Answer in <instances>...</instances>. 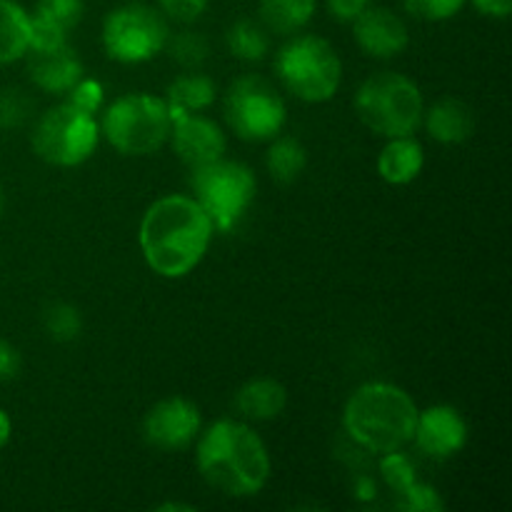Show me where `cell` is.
<instances>
[{"label": "cell", "instance_id": "9a60e30c", "mask_svg": "<svg viewBox=\"0 0 512 512\" xmlns=\"http://www.w3.org/2000/svg\"><path fill=\"white\" fill-rule=\"evenodd\" d=\"M23 60L35 88L50 95H65L83 78V63L68 43L28 48Z\"/></svg>", "mask_w": 512, "mask_h": 512}, {"label": "cell", "instance_id": "f546056e", "mask_svg": "<svg viewBox=\"0 0 512 512\" xmlns=\"http://www.w3.org/2000/svg\"><path fill=\"white\" fill-rule=\"evenodd\" d=\"M398 495H400L398 508H403V510L440 512L445 508V503H443V498H440L438 490L430 488V485H425V483H418V480H415L413 485H408V488Z\"/></svg>", "mask_w": 512, "mask_h": 512}, {"label": "cell", "instance_id": "ba28073f", "mask_svg": "<svg viewBox=\"0 0 512 512\" xmlns=\"http://www.w3.org/2000/svg\"><path fill=\"white\" fill-rule=\"evenodd\" d=\"M170 38L168 18L148 3H125L103 20V48L108 58L125 65L148 63L165 50Z\"/></svg>", "mask_w": 512, "mask_h": 512}, {"label": "cell", "instance_id": "e0dca14e", "mask_svg": "<svg viewBox=\"0 0 512 512\" xmlns=\"http://www.w3.org/2000/svg\"><path fill=\"white\" fill-rule=\"evenodd\" d=\"M423 125L433 140L443 145H458L473 135L475 118L468 103L458 98H440L425 108Z\"/></svg>", "mask_w": 512, "mask_h": 512}, {"label": "cell", "instance_id": "8992f818", "mask_svg": "<svg viewBox=\"0 0 512 512\" xmlns=\"http://www.w3.org/2000/svg\"><path fill=\"white\" fill-rule=\"evenodd\" d=\"M275 73L293 98L325 103L343 80V63L328 40L318 35H293L275 58Z\"/></svg>", "mask_w": 512, "mask_h": 512}, {"label": "cell", "instance_id": "ac0fdd59", "mask_svg": "<svg viewBox=\"0 0 512 512\" xmlns=\"http://www.w3.org/2000/svg\"><path fill=\"white\" fill-rule=\"evenodd\" d=\"M288 405V390L273 378H253L235 393V410L250 423H268L283 415Z\"/></svg>", "mask_w": 512, "mask_h": 512}, {"label": "cell", "instance_id": "277c9868", "mask_svg": "<svg viewBox=\"0 0 512 512\" xmlns=\"http://www.w3.org/2000/svg\"><path fill=\"white\" fill-rule=\"evenodd\" d=\"M100 135L118 150L120 155H153L165 148L170 140V108L165 98L148 93H128L115 98L103 108Z\"/></svg>", "mask_w": 512, "mask_h": 512}, {"label": "cell", "instance_id": "74e56055", "mask_svg": "<svg viewBox=\"0 0 512 512\" xmlns=\"http://www.w3.org/2000/svg\"><path fill=\"white\" fill-rule=\"evenodd\" d=\"M3 208H5V195H3V185H0V215H3Z\"/></svg>", "mask_w": 512, "mask_h": 512}, {"label": "cell", "instance_id": "d6986e66", "mask_svg": "<svg viewBox=\"0 0 512 512\" xmlns=\"http://www.w3.org/2000/svg\"><path fill=\"white\" fill-rule=\"evenodd\" d=\"M423 145L413 135L388 138V145L378 155V173L390 185H408L423 173Z\"/></svg>", "mask_w": 512, "mask_h": 512}, {"label": "cell", "instance_id": "30bf717a", "mask_svg": "<svg viewBox=\"0 0 512 512\" xmlns=\"http://www.w3.org/2000/svg\"><path fill=\"white\" fill-rule=\"evenodd\" d=\"M225 123L238 138L260 143L283 133L288 108L278 90L258 75H243L225 93Z\"/></svg>", "mask_w": 512, "mask_h": 512}, {"label": "cell", "instance_id": "8fae6325", "mask_svg": "<svg viewBox=\"0 0 512 512\" xmlns=\"http://www.w3.org/2000/svg\"><path fill=\"white\" fill-rule=\"evenodd\" d=\"M200 430H203V420H200L198 405L183 395L158 400L143 420L145 443L158 450H168V453L190 448L198 440Z\"/></svg>", "mask_w": 512, "mask_h": 512}, {"label": "cell", "instance_id": "5bb4252c", "mask_svg": "<svg viewBox=\"0 0 512 512\" xmlns=\"http://www.w3.org/2000/svg\"><path fill=\"white\" fill-rule=\"evenodd\" d=\"M353 35L365 55L380 60L395 58L410 43L408 25L403 23V18L390 8L373 3L353 20Z\"/></svg>", "mask_w": 512, "mask_h": 512}, {"label": "cell", "instance_id": "4fadbf2b", "mask_svg": "<svg viewBox=\"0 0 512 512\" xmlns=\"http://www.w3.org/2000/svg\"><path fill=\"white\" fill-rule=\"evenodd\" d=\"M413 443L428 458L448 460L468 443V423L453 405H430L418 410Z\"/></svg>", "mask_w": 512, "mask_h": 512}, {"label": "cell", "instance_id": "7a4b0ae2", "mask_svg": "<svg viewBox=\"0 0 512 512\" xmlns=\"http://www.w3.org/2000/svg\"><path fill=\"white\" fill-rule=\"evenodd\" d=\"M195 460L205 483L228 498H253L270 480V453L245 420H215L198 435Z\"/></svg>", "mask_w": 512, "mask_h": 512}, {"label": "cell", "instance_id": "5b68a950", "mask_svg": "<svg viewBox=\"0 0 512 512\" xmlns=\"http://www.w3.org/2000/svg\"><path fill=\"white\" fill-rule=\"evenodd\" d=\"M355 113L373 133L383 138H400L413 135L423 125L425 100L413 78L383 70L370 75L358 88Z\"/></svg>", "mask_w": 512, "mask_h": 512}, {"label": "cell", "instance_id": "8d00e7d4", "mask_svg": "<svg viewBox=\"0 0 512 512\" xmlns=\"http://www.w3.org/2000/svg\"><path fill=\"white\" fill-rule=\"evenodd\" d=\"M158 510H193L190 505H180V503H165V505H158Z\"/></svg>", "mask_w": 512, "mask_h": 512}, {"label": "cell", "instance_id": "cb8c5ba5", "mask_svg": "<svg viewBox=\"0 0 512 512\" xmlns=\"http://www.w3.org/2000/svg\"><path fill=\"white\" fill-rule=\"evenodd\" d=\"M225 45H228L230 55L245 63H258L268 55L270 38L268 30L258 23V20L240 18L225 33Z\"/></svg>", "mask_w": 512, "mask_h": 512}, {"label": "cell", "instance_id": "d6a6232c", "mask_svg": "<svg viewBox=\"0 0 512 512\" xmlns=\"http://www.w3.org/2000/svg\"><path fill=\"white\" fill-rule=\"evenodd\" d=\"M370 3H373V0H325L330 15L338 20H343V23H353V20L358 18V15L363 13Z\"/></svg>", "mask_w": 512, "mask_h": 512}, {"label": "cell", "instance_id": "7402d4cb", "mask_svg": "<svg viewBox=\"0 0 512 512\" xmlns=\"http://www.w3.org/2000/svg\"><path fill=\"white\" fill-rule=\"evenodd\" d=\"M30 48V13L15 0H0V65L23 60Z\"/></svg>", "mask_w": 512, "mask_h": 512}, {"label": "cell", "instance_id": "d590c367", "mask_svg": "<svg viewBox=\"0 0 512 512\" xmlns=\"http://www.w3.org/2000/svg\"><path fill=\"white\" fill-rule=\"evenodd\" d=\"M10 435H13V420L0 408V448H5L10 443Z\"/></svg>", "mask_w": 512, "mask_h": 512}, {"label": "cell", "instance_id": "7c38bea8", "mask_svg": "<svg viewBox=\"0 0 512 512\" xmlns=\"http://www.w3.org/2000/svg\"><path fill=\"white\" fill-rule=\"evenodd\" d=\"M170 118H173V128H170L168 143L190 170L225 158L228 140L213 118L203 113H175V110H170Z\"/></svg>", "mask_w": 512, "mask_h": 512}, {"label": "cell", "instance_id": "484cf974", "mask_svg": "<svg viewBox=\"0 0 512 512\" xmlns=\"http://www.w3.org/2000/svg\"><path fill=\"white\" fill-rule=\"evenodd\" d=\"M165 50L170 53V58L185 70H200V65L208 60V40L203 38L195 30H180V33H170Z\"/></svg>", "mask_w": 512, "mask_h": 512}, {"label": "cell", "instance_id": "44dd1931", "mask_svg": "<svg viewBox=\"0 0 512 512\" xmlns=\"http://www.w3.org/2000/svg\"><path fill=\"white\" fill-rule=\"evenodd\" d=\"M318 0H260V25L275 35H295L313 20Z\"/></svg>", "mask_w": 512, "mask_h": 512}, {"label": "cell", "instance_id": "3957f363", "mask_svg": "<svg viewBox=\"0 0 512 512\" xmlns=\"http://www.w3.org/2000/svg\"><path fill=\"white\" fill-rule=\"evenodd\" d=\"M418 405L400 385L365 383L348 398L343 410L345 433L368 453L385 455L413 443Z\"/></svg>", "mask_w": 512, "mask_h": 512}, {"label": "cell", "instance_id": "f1b7e54d", "mask_svg": "<svg viewBox=\"0 0 512 512\" xmlns=\"http://www.w3.org/2000/svg\"><path fill=\"white\" fill-rule=\"evenodd\" d=\"M65 103L75 105V108L85 110V113L90 115H98L105 103V88L98 80H90L83 75V78L65 93Z\"/></svg>", "mask_w": 512, "mask_h": 512}, {"label": "cell", "instance_id": "2e32d148", "mask_svg": "<svg viewBox=\"0 0 512 512\" xmlns=\"http://www.w3.org/2000/svg\"><path fill=\"white\" fill-rule=\"evenodd\" d=\"M83 0H38L30 13V48L68 43L70 30L83 20Z\"/></svg>", "mask_w": 512, "mask_h": 512}, {"label": "cell", "instance_id": "9c48e42d", "mask_svg": "<svg viewBox=\"0 0 512 512\" xmlns=\"http://www.w3.org/2000/svg\"><path fill=\"white\" fill-rule=\"evenodd\" d=\"M100 140V125L95 115L60 103L43 113L33 130V150L40 160L58 168L83 165L95 153Z\"/></svg>", "mask_w": 512, "mask_h": 512}, {"label": "cell", "instance_id": "836d02e7", "mask_svg": "<svg viewBox=\"0 0 512 512\" xmlns=\"http://www.w3.org/2000/svg\"><path fill=\"white\" fill-rule=\"evenodd\" d=\"M20 373V353L10 343L0 340V383H8Z\"/></svg>", "mask_w": 512, "mask_h": 512}, {"label": "cell", "instance_id": "e575fe53", "mask_svg": "<svg viewBox=\"0 0 512 512\" xmlns=\"http://www.w3.org/2000/svg\"><path fill=\"white\" fill-rule=\"evenodd\" d=\"M470 3L488 18H508L512 13V0H470Z\"/></svg>", "mask_w": 512, "mask_h": 512}, {"label": "cell", "instance_id": "52a82bcc", "mask_svg": "<svg viewBox=\"0 0 512 512\" xmlns=\"http://www.w3.org/2000/svg\"><path fill=\"white\" fill-rule=\"evenodd\" d=\"M193 198L213 220V228L220 233H230L243 220L255 200L258 180L248 165L238 160H215L190 170Z\"/></svg>", "mask_w": 512, "mask_h": 512}, {"label": "cell", "instance_id": "4316f807", "mask_svg": "<svg viewBox=\"0 0 512 512\" xmlns=\"http://www.w3.org/2000/svg\"><path fill=\"white\" fill-rule=\"evenodd\" d=\"M380 473H383V480L395 490V493H403L408 485L415 483L413 463H410L408 455H403L400 450L383 455V460H380Z\"/></svg>", "mask_w": 512, "mask_h": 512}, {"label": "cell", "instance_id": "603a6c76", "mask_svg": "<svg viewBox=\"0 0 512 512\" xmlns=\"http://www.w3.org/2000/svg\"><path fill=\"white\" fill-rule=\"evenodd\" d=\"M265 165H268V173L273 175V180L288 185L303 175L305 165H308V150L303 148L298 138L275 135L268 153H265Z\"/></svg>", "mask_w": 512, "mask_h": 512}, {"label": "cell", "instance_id": "4dcf8cb0", "mask_svg": "<svg viewBox=\"0 0 512 512\" xmlns=\"http://www.w3.org/2000/svg\"><path fill=\"white\" fill-rule=\"evenodd\" d=\"M208 8V0H158V10L173 23H195Z\"/></svg>", "mask_w": 512, "mask_h": 512}, {"label": "cell", "instance_id": "ffe728a7", "mask_svg": "<svg viewBox=\"0 0 512 512\" xmlns=\"http://www.w3.org/2000/svg\"><path fill=\"white\" fill-rule=\"evenodd\" d=\"M215 95H218V88H215L213 78L200 70H188L168 85L165 103L175 113H203L215 103Z\"/></svg>", "mask_w": 512, "mask_h": 512}, {"label": "cell", "instance_id": "83f0119b", "mask_svg": "<svg viewBox=\"0 0 512 512\" xmlns=\"http://www.w3.org/2000/svg\"><path fill=\"white\" fill-rule=\"evenodd\" d=\"M468 0H403L405 10L410 15L420 20H428V23H440V20H448L453 15H458L463 10V5Z\"/></svg>", "mask_w": 512, "mask_h": 512}, {"label": "cell", "instance_id": "1f68e13d", "mask_svg": "<svg viewBox=\"0 0 512 512\" xmlns=\"http://www.w3.org/2000/svg\"><path fill=\"white\" fill-rule=\"evenodd\" d=\"M30 103L20 90H5L0 93V128H15L28 118Z\"/></svg>", "mask_w": 512, "mask_h": 512}, {"label": "cell", "instance_id": "6da1fadb", "mask_svg": "<svg viewBox=\"0 0 512 512\" xmlns=\"http://www.w3.org/2000/svg\"><path fill=\"white\" fill-rule=\"evenodd\" d=\"M213 233V220L193 195H163L140 220V253L160 278L178 280L198 268Z\"/></svg>", "mask_w": 512, "mask_h": 512}, {"label": "cell", "instance_id": "d4e9b609", "mask_svg": "<svg viewBox=\"0 0 512 512\" xmlns=\"http://www.w3.org/2000/svg\"><path fill=\"white\" fill-rule=\"evenodd\" d=\"M43 328L50 340L55 343H73L83 333V315L75 305L70 303H55L45 310Z\"/></svg>", "mask_w": 512, "mask_h": 512}]
</instances>
